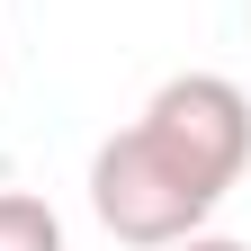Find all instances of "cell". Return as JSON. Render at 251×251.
Segmentation results:
<instances>
[{"label":"cell","mask_w":251,"mask_h":251,"mask_svg":"<svg viewBox=\"0 0 251 251\" xmlns=\"http://www.w3.org/2000/svg\"><path fill=\"white\" fill-rule=\"evenodd\" d=\"M225 198H206L144 126H117V135L90 152V215L126 242V251H162L179 233H198Z\"/></svg>","instance_id":"1"},{"label":"cell","mask_w":251,"mask_h":251,"mask_svg":"<svg viewBox=\"0 0 251 251\" xmlns=\"http://www.w3.org/2000/svg\"><path fill=\"white\" fill-rule=\"evenodd\" d=\"M135 126L206 188V198H233V179L251 171V99H242V81H225V72H179V81H162Z\"/></svg>","instance_id":"2"},{"label":"cell","mask_w":251,"mask_h":251,"mask_svg":"<svg viewBox=\"0 0 251 251\" xmlns=\"http://www.w3.org/2000/svg\"><path fill=\"white\" fill-rule=\"evenodd\" d=\"M0 251H63V215L27 188H0Z\"/></svg>","instance_id":"3"},{"label":"cell","mask_w":251,"mask_h":251,"mask_svg":"<svg viewBox=\"0 0 251 251\" xmlns=\"http://www.w3.org/2000/svg\"><path fill=\"white\" fill-rule=\"evenodd\" d=\"M162 251H251V242H233V233H206V225H198V233H179V242H162Z\"/></svg>","instance_id":"4"}]
</instances>
